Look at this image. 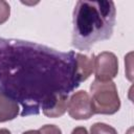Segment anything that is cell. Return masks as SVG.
<instances>
[{"label":"cell","instance_id":"6da1fadb","mask_svg":"<svg viewBox=\"0 0 134 134\" xmlns=\"http://www.w3.org/2000/svg\"><path fill=\"white\" fill-rule=\"evenodd\" d=\"M74 51L0 38V93L21 105V116L38 115L52 97L75 90Z\"/></svg>","mask_w":134,"mask_h":134},{"label":"cell","instance_id":"7a4b0ae2","mask_svg":"<svg viewBox=\"0 0 134 134\" xmlns=\"http://www.w3.org/2000/svg\"><path fill=\"white\" fill-rule=\"evenodd\" d=\"M115 19L113 1H77L73 9L72 46L79 50H89L95 43L110 39Z\"/></svg>","mask_w":134,"mask_h":134},{"label":"cell","instance_id":"3957f363","mask_svg":"<svg viewBox=\"0 0 134 134\" xmlns=\"http://www.w3.org/2000/svg\"><path fill=\"white\" fill-rule=\"evenodd\" d=\"M91 106L94 114L111 115L120 108V98L114 82L94 80L90 86Z\"/></svg>","mask_w":134,"mask_h":134},{"label":"cell","instance_id":"277c9868","mask_svg":"<svg viewBox=\"0 0 134 134\" xmlns=\"http://www.w3.org/2000/svg\"><path fill=\"white\" fill-rule=\"evenodd\" d=\"M118 72V60L113 52L103 51L94 58L95 80L100 82L112 81Z\"/></svg>","mask_w":134,"mask_h":134},{"label":"cell","instance_id":"5b68a950","mask_svg":"<svg viewBox=\"0 0 134 134\" xmlns=\"http://www.w3.org/2000/svg\"><path fill=\"white\" fill-rule=\"evenodd\" d=\"M67 110L70 117L77 120L89 119L90 117H92V115H94L90 96L84 90L74 92L70 96V98L68 99Z\"/></svg>","mask_w":134,"mask_h":134},{"label":"cell","instance_id":"8992f818","mask_svg":"<svg viewBox=\"0 0 134 134\" xmlns=\"http://www.w3.org/2000/svg\"><path fill=\"white\" fill-rule=\"evenodd\" d=\"M94 58L93 53L90 57L80 52L75 53V76L80 84L86 81L94 71Z\"/></svg>","mask_w":134,"mask_h":134},{"label":"cell","instance_id":"52a82bcc","mask_svg":"<svg viewBox=\"0 0 134 134\" xmlns=\"http://www.w3.org/2000/svg\"><path fill=\"white\" fill-rule=\"evenodd\" d=\"M68 95L66 94H60L54 97H52L50 100H48L43 107L42 112L45 116L55 118L62 116L67 111V105H68Z\"/></svg>","mask_w":134,"mask_h":134},{"label":"cell","instance_id":"ba28073f","mask_svg":"<svg viewBox=\"0 0 134 134\" xmlns=\"http://www.w3.org/2000/svg\"><path fill=\"white\" fill-rule=\"evenodd\" d=\"M19 114V104L7 95L0 93V122L13 120Z\"/></svg>","mask_w":134,"mask_h":134},{"label":"cell","instance_id":"9c48e42d","mask_svg":"<svg viewBox=\"0 0 134 134\" xmlns=\"http://www.w3.org/2000/svg\"><path fill=\"white\" fill-rule=\"evenodd\" d=\"M91 134H117L116 130L104 122H95L90 128Z\"/></svg>","mask_w":134,"mask_h":134},{"label":"cell","instance_id":"30bf717a","mask_svg":"<svg viewBox=\"0 0 134 134\" xmlns=\"http://www.w3.org/2000/svg\"><path fill=\"white\" fill-rule=\"evenodd\" d=\"M10 15V6L6 1L0 0V25L5 23Z\"/></svg>","mask_w":134,"mask_h":134},{"label":"cell","instance_id":"8fae6325","mask_svg":"<svg viewBox=\"0 0 134 134\" xmlns=\"http://www.w3.org/2000/svg\"><path fill=\"white\" fill-rule=\"evenodd\" d=\"M38 131L40 134H62L61 129L54 125H45L41 127Z\"/></svg>","mask_w":134,"mask_h":134},{"label":"cell","instance_id":"7c38bea8","mask_svg":"<svg viewBox=\"0 0 134 134\" xmlns=\"http://www.w3.org/2000/svg\"><path fill=\"white\" fill-rule=\"evenodd\" d=\"M71 134H88V131L85 127H76L72 130Z\"/></svg>","mask_w":134,"mask_h":134},{"label":"cell","instance_id":"4fadbf2b","mask_svg":"<svg viewBox=\"0 0 134 134\" xmlns=\"http://www.w3.org/2000/svg\"><path fill=\"white\" fill-rule=\"evenodd\" d=\"M22 134H40L38 130H28V131H25L23 132Z\"/></svg>","mask_w":134,"mask_h":134},{"label":"cell","instance_id":"5bb4252c","mask_svg":"<svg viewBox=\"0 0 134 134\" xmlns=\"http://www.w3.org/2000/svg\"><path fill=\"white\" fill-rule=\"evenodd\" d=\"M0 134H10V132L7 129H0Z\"/></svg>","mask_w":134,"mask_h":134}]
</instances>
